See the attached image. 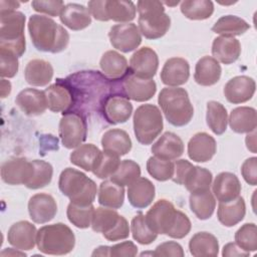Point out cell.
<instances>
[{"instance_id": "681fc988", "label": "cell", "mask_w": 257, "mask_h": 257, "mask_svg": "<svg viewBox=\"0 0 257 257\" xmlns=\"http://www.w3.org/2000/svg\"><path fill=\"white\" fill-rule=\"evenodd\" d=\"M235 243L244 251L257 250V227L254 223L242 225L235 233Z\"/></svg>"}, {"instance_id": "d6a6232c", "label": "cell", "mask_w": 257, "mask_h": 257, "mask_svg": "<svg viewBox=\"0 0 257 257\" xmlns=\"http://www.w3.org/2000/svg\"><path fill=\"white\" fill-rule=\"evenodd\" d=\"M229 125L234 133L249 134L256 128V109L250 106H239L230 112Z\"/></svg>"}, {"instance_id": "2e32d148", "label": "cell", "mask_w": 257, "mask_h": 257, "mask_svg": "<svg viewBox=\"0 0 257 257\" xmlns=\"http://www.w3.org/2000/svg\"><path fill=\"white\" fill-rule=\"evenodd\" d=\"M28 213L30 219L36 224H44L51 221L57 213L55 199L46 193L33 195L28 201Z\"/></svg>"}, {"instance_id": "bcb514c9", "label": "cell", "mask_w": 257, "mask_h": 257, "mask_svg": "<svg viewBox=\"0 0 257 257\" xmlns=\"http://www.w3.org/2000/svg\"><path fill=\"white\" fill-rule=\"evenodd\" d=\"M131 230L133 238L142 245H149L153 243L158 234L155 233L147 224L145 215L143 213L137 214L131 222Z\"/></svg>"}, {"instance_id": "4fadbf2b", "label": "cell", "mask_w": 257, "mask_h": 257, "mask_svg": "<svg viewBox=\"0 0 257 257\" xmlns=\"http://www.w3.org/2000/svg\"><path fill=\"white\" fill-rule=\"evenodd\" d=\"M159 67V57L156 51L149 47L144 46L138 49L130 59L128 70L134 75L145 78L153 79Z\"/></svg>"}, {"instance_id": "60d3db41", "label": "cell", "mask_w": 257, "mask_h": 257, "mask_svg": "<svg viewBox=\"0 0 257 257\" xmlns=\"http://www.w3.org/2000/svg\"><path fill=\"white\" fill-rule=\"evenodd\" d=\"M206 120L209 128L217 136L223 135L227 130L228 113L226 107L218 101L211 100L207 103Z\"/></svg>"}, {"instance_id": "f35d334b", "label": "cell", "mask_w": 257, "mask_h": 257, "mask_svg": "<svg viewBox=\"0 0 257 257\" xmlns=\"http://www.w3.org/2000/svg\"><path fill=\"white\" fill-rule=\"evenodd\" d=\"M250 25L242 18L235 15H224L220 17L212 27V31L221 36H238L244 34Z\"/></svg>"}, {"instance_id": "7402d4cb", "label": "cell", "mask_w": 257, "mask_h": 257, "mask_svg": "<svg viewBox=\"0 0 257 257\" xmlns=\"http://www.w3.org/2000/svg\"><path fill=\"white\" fill-rule=\"evenodd\" d=\"M15 102L26 115L30 116L40 115L48 107L45 92L31 87L21 90L17 94Z\"/></svg>"}, {"instance_id": "277c9868", "label": "cell", "mask_w": 257, "mask_h": 257, "mask_svg": "<svg viewBox=\"0 0 257 257\" xmlns=\"http://www.w3.org/2000/svg\"><path fill=\"white\" fill-rule=\"evenodd\" d=\"M137 10L139 12V30L145 38L159 39L168 32L171 18L165 13L164 4L161 1H138Z\"/></svg>"}, {"instance_id": "7a4b0ae2", "label": "cell", "mask_w": 257, "mask_h": 257, "mask_svg": "<svg viewBox=\"0 0 257 257\" xmlns=\"http://www.w3.org/2000/svg\"><path fill=\"white\" fill-rule=\"evenodd\" d=\"M158 102L166 119L174 126L188 124L194 115V107L185 88L164 87L159 93Z\"/></svg>"}, {"instance_id": "7c38bea8", "label": "cell", "mask_w": 257, "mask_h": 257, "mask_svg": "<svg viewBox=\"0 0 257 257\" xmlns=\"http://www.w3.org/2000/svg\"><path fill=\"white\" fill-rule=\"evenodd\" d=\"M108 38L113 48L124 53L137 49L142 42L141 32L135 23L113 25L109 29Z\"/></svg>"}, {"instance_id": "44dd1931", "label": "cell", "mask_w": 257, "mask_h": 257, "mask_svg": "<svg viewBox=\"0 0 257 257\" xmlns=\"http://www.w3.org/2000/svg\"><path fill=\"white\" fill-rule=\"evenodd\" d=\"M217 151L215 139L207 133L195 134L188 143V156L197 163H206L212 160Z\"/></svg>"}, {"instance_id": "ee69618b", "label": "cell", "mask_w": 257, "mask_h": 257, "mask_svg": "<svg viewBox=\"0 0 257 257\" xmlns=\"http://www.w3.org/2000/svg\"><path fill=\"white\" fill-rule=\"evenodd\" d=\"M95 208L92 204L87 206H80L73 203H69L66 210V216L69 222L77 228L85 229L91 226Z\"/></svg>"}, {"instance_id": "b9f144b4", "label": "cell", "mask_w": 257, "mask_h": 257, "mask_svg": "<svg viewBox=\"0 0 257 257\" xmlns=\"http://www.w3.org/2000/svg\"><path fill=\"white\" fill-rule=\"evenodd\" d=\"M183 15L191 20H205L214 12V4L210 0H186L180 6Z\"/></svg>"}, {"instance_id": "52a82bcc", "label": "cell", "mask_w": 257, "mask_h": 257, "mask_svg": "<svg viewBox=\"0 0 257 257\" xmlns=\"http://www.w3.org/2000/svg\"><path fill=\"white\" fill-rule=\"evenodd\" d=\"M163 115L160 108L151 103L140 105L134 113V132L142 145H151L163 131Z\"/></svg>"}, {"instance_id": "5b68a950", "label": "cell", "mask_w": 257, "mask_h": 257, "mask_svg": "<svg viewBox=\"0 0 257 257\" xmlns=\"http://www.w3.org/2000/svg\"><path fill=\"white\" fill-rule=\"evenodd\" d=\"M36 245L40 252L47 255H65L75 246L72 230L63 223L45 225L37 231Z\"/></svg>"}, {"instance_id": "6125c7cd", "label": "cell", "mask_w": 257, "mask_h": 257, "mask_svg": "<svg viewBox=\"0 0 257 257\" xmlns=\"http://www.w3.org/2000/svg\"><path fill=\"white\" fill-rule=\"evenodd\" d=\"M92 256H109V247L108 246H99L91 254Z\"/></svg>"}, {"instance_id": "11a10c76", "label": "cell", "mask_w": 257, "mask_h": 257, "mask_svg": "<svg viewBox=\"0 0 257 257\" xmlns=\"http://www.w3.org/2000/svg\"><path fill=\"white\" fill-rule=\"evenodd\" d=\"M137 254H138V247L132 241H124L109 247V256H112V257H121V256L133 257V256H136Z\"/></svg>"}, {"instance_id": "7dc6e473", "label": "cell", "mask_w": 257, "mask_h": 257, "mask_svg": "<svg viewBox=\"0 0 257 257\" xmlns=\"http://www.w3.org/2000/svg\"><path fill=\"white\" fill-rule=\"evenodd\" d=\"M148 173L157 181L165 182L172 179L174 175V163L157 157H150L147 161Z\"/></svg>"}, {"instance_id": "484cf974", "label": "cell", "mask_w": 257, "mask_h": 257, "mask_svg": "<svg viewBox=\"0 0 257 257\" xmlns=\"http://www.w3.org/2000/svg\"><path fill=\"white\" fill-rule=\"evenodd\" d=\"M59 19L64 26L73 31H79L91 24V15L85 6L77 3H68L62 9Z\"/></svg>"}, {"instance_id": "8d00e7d4", "label": "cell", "mask_w": 257, "mask_h": 257, "mask_svg": "<svg viewBox=\"0 0 257 257\" xmlns=\"http://www.w3.org/2000/svg\"><path fill=\"white\" fill-rule=\"evenodd\" d=\"M189 203L191 211L200 220H207L211 218L216 208V199L210 190L191 194Z\"/></svg>"}, {"instance_id": "f1b7e54d", "label": "cell", "mask_w": 257, "mask_h": 257, "mask_svg": "<svg viewBox=\"0 0 257 257\" xmlns=\"http://www.w3.org/2000/svg\"><path fill=\"white\" fill-rule=\"evenodd\" d=\"M24 77L32 86H45L53 77V67L44 59H32L25 66Z\"/></svg>"}, {"instance_id": "8fae6325", "label": "cell", "mask_w": 257, "mask_h": 257, "mask_svg": "<svg viewBox=\"0 0 257 257\" xmlns=\"http://www.w3.org/2000/svg\"><path fill=\"white\" fill-rule=\"evenodd\" d=\"M180 210L166 199L157 201L145 215L148 226L157 234L169 235L171 232Z\"/></svg>"}, {"instance_id": "7bdbcfd3", "label": "cell", "mask_w": 257, "mask_h": 257, "mask_svg": "<svg viewBox=\"0 0 257 257\" xmlns=\"http://www.w3.org/2000/svg\"><path fill=\"white\" fill-rule=\"evenodd\" d=\"M31 162L33 165V173L25 186L28 189L37 190L49 185L53 176L52 166L42 160H33Z\"/></svg>"}, {"instance_id": "6da1fadb", "label": "cell", "mask_w": 257, "mask_h": 257, "mask_svg": "<svg viewBox=\"0 0 257 257\" xmlns=\"http://www.w3.org/2000/svg\"><path fill=\"white\" fill-rule=\"evenodd\" d=\"M28 31L34 47L42 52H61L69 42V34L64 27L48 16L31 15L28 20Z\"/></svg>"}, {"instance_id": "d6986e66", "label": "cell", "mask_w": 257, "mask_h": 257, "mask_svg": "<svg viewBox=\"0 0 257 257\" xmlns=\"http://www.w3.org/2000/svg\"><path fill=\"white\" fill-rule=\"evenodd\" d=\"M36 227L28 221H18L11 225L7 233V240L14 248L24 251L31 250L36 245Z\"/></svg>"}, {"instance_id": "5bb4252c", "label": "cell", "mask_w": 257, "mask_h": 257, "mask_svg": "<svg viewBox=\"0 0 257 257\" xmlns=\"http://www.w3.org/2000/svg\"><path fill=\"white\" fill-rule=\"evenodd\" d=\"M32 173V162L22 157L10 158L1 166V179L8 185H26Z\"/></svg>"}, {"instance_id": "3957f363", "label": "cell", "mask_w": 257, "mask_h": 257, "mask_svg": "<svg viewBox=\"0 0 257 257\" xmlns=\"http://www.w3.org/2000/svg\"><path fill=\"white\" fill-rule=\"evenodd\" d=\"M58 188L71 203L80 206L92 204L97 193L96 184L85 174L73 168H66L61 172Z\"/></svg>"}, {"instance_id": "c3c4849f", "label": "cell", "mask_w": 257, "mask_h": 257, "mask_svg": "<svg viewBox=\"0 0 257 257\" xmlns=\"http://www.w3.org/2000/svg\"><path fill=\"white\" fill-rule=\"evenodd\" d=\"M119 157L107 152H101L92 170L94 176L99 179L110 178L119 166Z\"/></svg>"}, {"instance_id": "f907efd6", "label": "cell", "mask_w": 257, "mask_h": 257, "mask_svg": "<svg viewBox=\"0 0 257 257\" xmlns=\"http://www.w3.org/2000/svg\"><path fill=\"white\" fill-rule=\"evenodd\" d=\"M18 57L5 49L0 48V75L4 77H14L18 71Z\"/></svg>"}, {"instance_id": "680465c9", "label": "cell", "mask_w": 257, "mask_h": 257, "mask_svg": "<svg viewBox=\"0 0 257 257\" xmlns=\"http://www.w3.org/2000/svg\"><path fill=\"white\" fill-rule=\"evenodd\" d=\"M19 5H20V3L17 1L2 0V1H0V14L16 11L15 9H17L19 7Z\"/></svg>"}, {"instance_id": "836d02e7", "label": "cell", "mask_w": 257, "mask_h": 257, "mask_svg": "<svg viewBox=\"0 0 257 257\" xmlns=\"http://www.w3.org/2000/svg\"><path fill=\"white\" fill-rule=\"evenodd\" d=\"M99 67L102 73L110 79L123 78L128 72L126 58L114 50H108L102 54Z\"/></svg>"}, {"instance_id": "e575fe53", "label": "cell", "mask_w": 257, "mask_h": 257, "mask_svg": "<svg viewBox=\"0 0 257 257\" xmlns=\"http://www.w3.org/2000/svg\"><path fill=\"white\" fill-rule=\"evenodd\" d=\"M97 200L102 207L119 209L124 202V188L111 180H105L99 185Z\"/></svg>"}, {"instance_id": "4316f807", "label": "cell", "mask_w": 257, "mask_h": 257, "mask_svg": "<svg viewBox=\"0 0 257 257\" xmlns=\"http://www.w3.org/2000/svg\"><path fill=\"white\" fill-rule=\"evenodd\" d=\"M241 54V43L231 36L216 37L212 44L213 57L223 64L235 62Z\"/></svg>"}, {"instance_id": "9a60e30c", "label": "cell", "mask_w": 257, "mask_h": 257, "mask_svg": "<svg viewBox=\"0 0 257 257\" xmlns=\"http://www.w3.org/2000/svg\"><path fill=\"white\" fill-rule=\"evenodd\" d=\"M122 90L128 99L144 102L155 95L157 84L154 79L141 78L127 72L122 78Z\"/></svg>"}, {"instance_id": "603a6c76", "label": "cell", "mask_w": 257, "mask_h": 257, "mask_svg": "<svg viewBox=\"0 0 257 257\" xmlns=\"http://www.w3.org/2000/svg\"><path fill=\"white\" fill-rule=\"evenodd\" d=\"M213 195L219 202H229L240 196L241 183L238 177L230 172H222L217 175L213 185Z\"/></svg>"}, {"instance_id": "ffe728a7", "label": "cell", "mask_w": 257, "mask_h": 257, "mask_svg": "<svg viewBox=\"0 0 257 257\" xmlns=\"http://www.w3.org/2000/svg\"><path fill=\"white\" fill-rule=\"evenodd\" d=\"M161 80L170 87L185 84L190 77V64L182 57L169 58L161 71Z\"/></svg>"}, {"instance_id": "d590c367", "label": "cell", "mask_w": 257, "mask_h": 257, "mask_svg": "<svg viewBox=\"0 0 257 257\" xmlns=\"http://www.w3.org/2000/svg\"><path fill=\"white\" fill-rule=\"evenodd\" d=\"M189 250L195 257L217 256L219 253L218 239L209 232H198L190 239Z\"/></svg>"}, {"instance_id": "d4e9b609", "label": "cell", "mask_w": 257, "mask_h": 257, "mask_svg": "<svg viewBox=\"0 0 257 257\" xmlns=\"http://www.w3.org/2000/svg\"><path fill=\"white\" fill-rule=\"evenodd\" d=\"M156 196L154 184L147 178L140 177L127 188L130 204L137 209H145L150 206Z\"/></svg>"}, {"instance_id": "4dcf8cb0", "label": "cell", "mask_w": 257, "mask_h": 257, "mask_svg": "<svg viewBox=\"0 0 257 257\" xmlns=\"http://www.w3.org/2000/svg\"><path fill=\"white\" fill-rule=\"evenodd\" d=\"M132 140L128 134L120 128H111L106 131L101 138V146L104 152L124 156L132 150Z\"/></svg>"}, {"instance_id": "cb8c5ba5", "label": "cell", "mask_w": 257, "mask_h": 257, "mask_svg": "<svg viewBox=\"0 0 257 257\" xmlns=\"http://www.w3.org/2000/svg\"><path fill=\"white\" fill-rule=\"evenodd\" d=\"M152 153L163 160H177L184 153V143L176 134L166 132L153 144Z\"/></svg>"}, {"instance_id": "f5cc1de1", "label": "cell", "mask_w": 257, "mask_h": 257, "mask_svg": "<svg viewBox=\"0 0 257 257\" xmlns=\"http://www.w3.org/2000/svg\"><path fill=\"white\" fill-rule=\"evenodd\" d=\"M154 256H175L183 257L185 255L182 246L175 241H167L157 246L153 252Z\"/></svg>"}, {"instance_id": "ab89813d", "label": "cell", "mask_w": 257, "mask_h": 257, "mask_svg": "<svg viewBox=\"0 0 257 257\" xmlns=\"http://www.w3.org/2000/svg\"><path fill=\"white\" fill-rule=\"evenodd\" d=\"M100 153L101 151L93 144H83L77 147L69 158L71 164L86 172H92Z\"/></svg>"}, {"instance_id": "ba28073f", "label": "cell", "mask_w": 257, "mask_h": 257, "mask_svg": "<svg viewBox=\"0 0 257 257\" xmlns=\"http://www.w3.org/2000/svg\"><path fill=\"white\" fill-rule=\"evenodd\" d=\"M91 228L96 233H101L108 241L126 239L130 235V226L126 219L114 209L98 207L94 210Z\"/></svg>"}, {"instance_id": "e7e4bbea", "label": "cell", "mask_w": 257, "mask_h": 257, "mask_svg": "<svg viewBox=\"0 0 257 257\" xmlns=\"http://www.w3.org/2000/svg\"><path fill=\"white\" fill-rule=\"evenodd\" d=\"M163 4H166V5H168V6H176V5H178L180 2L179 1H176V2H162Z\"/></svg>"}, {"instance_id": "f546056e", "label": "cell", "mask_w": 257, "mask_h": 257, "mask_svg": "<svg viewBox=\"0 0 257 257\" xmlns=\"http://www.w3.org/2000/svg\"><path fill=\"white\" fill-rule=\"evenodd\" d=\"M246 214V205L242 197L229 202H219L217 217L219 222L225 227H233L240 223Z\"/></svg>"}, {"instance_id": "91938a15", "label": "cell", "mask_w": 257, "mask_h": 257, "mask_svg": "<svg viewBox=\"0 0 257 257\" xmlns=\"http://www.w3.org/2000/svg\"><path fill=\"white\" fill-rule=\"evenodd\" d=\"M245 143L249 151H251L252 153H256V132L255 131L247 134Z\"/></svg>"}, {"instance_id": "30bf717a", "label": "cell", "mask_w": 257, "mask_h": 257, "mask_svg": "<svg viewBox=\"0 0 257 257\" xmlns=\"http://www.w3.org/2000/svg\"><path fill=\"white\" fill-rule=\"evenodd\" d=\"M58 134L66 149H76L86 140L87 123L85 117L78 112H65L59 121Z\"/></svg>"}, {"instance_id": "be15d7a7", "label": "cell", "mask_w": 257, "mask_h": 257, "mask_svg": "<svg viewBox=\"0 0 257 257\" xmlns=\"http://www.w3.org/2000/svg\"><path fill=\"white\" fill-rule=\"evenodd\" d=\"M5 255H21V256H26V254H25L24 252L14 251V249H12V248H6V249L1 253V256H5Z\"/></svg>"}, {"instance_id": "9f6ffc18", "label": "cell", "mask_w": 257, "mask_h": 257, "mask_svg": "<svg viewBox=\"0 0 257 257\" xmlns=\"http://www.w3.org/2000/svg\"><path fill=\"white\" fill-rule=\"evenodd\" d=\"M194 165L187 160H178L174 163V175L172 180L178 185H183L187 174Z\"/></svg>"}, {"instance_id": "816d5d0a", "label": "cell", "mask_w": 257, "mask_h": 257, "mask_svg": "<svg viewBox=\"0 0 257 257\" xmlns=\"http://www.w3.org/2000/svg\"><path fill=\"white\" fill-rule=\"evenodd\" d=\"M31 6L34 11L48 15V16H59L62 9L64 8L63 1L60 0H35L31 2Z\"/></svg>"}, {"instance_id": "1f68e13d", "label": "cell", "mask_w": 257, "mask_h": 257, "mask_svg": "<svg viewBox=\"0 0 257 257\" xmlns=\"http://www.w3.org/2000/svg\"><path fill=\"white\" fill-rule=\"evenodd\" d=\"M48 108L53 112H66L73 103V97L71 90L62 84L61 82L57 81L54 84L49 85L44 90Z\"/></svg>"}, {"instance_id": "6f0895ef", "label": "cell", "mask_w": 257, "mask_h": 257, "mask_svg": "<svg viewBox=\"0 0 257 257\" xmlns=\"http://www.w3.org/2000/svg\"><path fill=\"white\" fill-rule=\"evenodd\" d=\"M250 252L244 251L243 249H241L236 243H228L224 246L223 248V252H222V256L224 257H235V256H241V257H246L249 256Z\"/></svg>"}, {"instance_id": "db71d44e", "label": "cell", "mask_w": 257, "mask_h": 257, "mask_svg": "<svg viewBox=\"0 0 257 257\" xmlns=\"http://www.w3.org/2000/svg\"><path fill=\"white\" fill-rule=\"evenodd\" d=\"M241 174L245 182L251 186L257 184V158L247 159L241 166Z\"/></svg>"}, {"instance_id": "8992f818", "label": "cell", "mask_w": 257, "mask_h": 257, "mask_svg": "<svg viewBox=\"0 0 257 257\" xmlns=\"http://www.w3.org/2000/svg\"><path fill=\"white\" fill-rule=\"evenodd\" d=\"M25 15L20 11L0 14V48L20 57L25 52Z\"/></svg>"}, {"instance_id": "e0dca14e", "label": "cell", "mask_w": 257, "mask_h": 257, "mask_svg": "<svg viewBox=\"0 0 257 257\" xmlns=\"http://www.w3.org/2000/svg\"><path fill=\"white\" fill-rule=\"evenodd\" d=\"M132 112L133 104L125 95L106 96L102 103L103 117L111 124L125 122L131 117Z\"/></svg>"}, {"instance_id": "9c48e42d", "label": "cell", "mask_w": 257, "mask_h": 257, "mask_svg": "<svg viewBox=\"0 0 257 257\" xmlns=\"http://www.w3.org/2000/svg\"><path fill=\"white\" fill-rule=\"evenodd\" d=\"M90 15L98 21L112 20L119 23H130L136 18L137 8L132 1L94 0L89 1Z\"/></svg>"}, {"instance_id": "f6af8a7d", "label": "cell", "mask_w": 257, "mask_h": 257, "mask_svg": "<svg viewBox=\"0 0 257 257\" xmlns=\"http://www.w3.org/2000/svg\"><path fill=\"white\" fill-rule=\"evenodd\" d=\"M140 177H141L140 165L133 160H123V161H120L117 170L110 177V180L124 187V186H130Z\"/></svg>"}, {"instance_id": "74e56055", "label": "cell", "mask_w": 257, "mask_h": 257, "mask_svg": "<svg viewBox=\"0 0 257 257\" xmlns=\"http://www.w3.org/2000/svg\"><path fill=\"white\" fill-rule=\"evenodd\" d=\"M212 173L202 167L193 166L187 174L183 186L191 193H201L210 190L212 185Z\"/></svg>"}, {"instance_id": "ac0fdd59", "label": "cell", "mask_w": 257, "mask_h": 257, "mask_svg": "<svg viewBox=\"0 0 257 257\" xmlns=\"http://www.w3.org/2000/svg\"><path fill=\"white\" fill-rule=\"evenodd\" d=\"M255 89L256 83L252 77L239 75L228 80L224 86V95L229 102L239 104L250 100Z\"/></svg>"}, {"instance_id": "94428289", "label": "cell", "mask_w": 257, "mask_h": 257, "mask_svg": "<svg viewBox=\"0 0 257 257\" xmlns=\"http://www.w3.org/2000/svg\"><path fill=\"white\" fill-rule=\"evenodd\" d=\"M1 97L5 98L10 92H11V83L9 80H6L4 78L1 79Z\"/></svg>"}, {"instance_id": "83f0119b", "label": "cell", "mask_w": 257, "mask_h": 257, "mask_svg": "<svg viewBox=\"0 0 257 257\" xmlns=\"http://www.w3.org/2000/svg\"><path fill=\"white\" fill-rule=\"evenodd\" d=\"M221 73L220 63L213 56L205 55L196 63L194 79L202 86H211L219 81Z\"/></svg>"}]
</instances>
